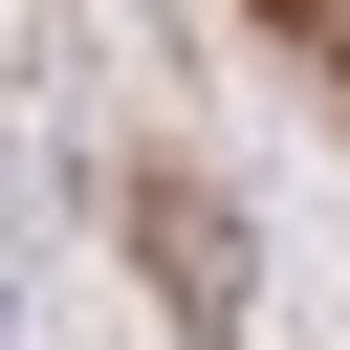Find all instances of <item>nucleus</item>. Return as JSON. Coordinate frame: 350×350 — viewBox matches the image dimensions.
<instances>
[{"mask_svg": "<svg viewBox=\"0 0 350 350\" xmlns=\"http://www.w3.org/2000/svg\"><path fill=\"white\" fill-rule=\"evenodd\" d=\"M109 219H131V262H153L175 350H241V328H262V262H241V197H219L197 153H109Z\"/></svg>", "mask_w": 350, "mask_h": 350, "instance_id": "nucleus-1", "label": "nucleus"}, {"mask_svg": "<svg viewBox=\"0 0 350 350\" xmlns=\"http://www.w3.org/2000/svg\"><path fill=\"white\" fill-rule=\"evenodd\" d=\"M0 350H22V306H0Z\"/></svg>", "mask_w": 350, "mask_h": 350, "instance_id": "nucleus-2", "label": "nucleus"}]
</instances>
